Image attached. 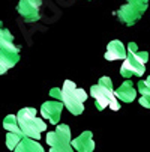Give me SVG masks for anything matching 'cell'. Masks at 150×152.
<instances>
[{
    "mask_svg": "<svg viewBox=\"0 0 150 152\" xmlns=\"http://www.w3.org/2000/svg\"><path fill=\"white\" fill-rule=\"evenodd\" d=\"M92 95L95 96L99 110H104L107 105H110L113 110H119V104L111 89V80L110 78H101V83L92 88Z\"/></svg>",
    "mask_w": 150,
    "mask_h": 152,
    "instance_id": "cell-1",
    "label": "cell"
},
{
    "mask_svg": "<svg viewBox=\"0 0 150 152\" xmlns=\"http://www.w3.org/2000/svg\"><path fill=\"white\" fill-rule=\"evenodd\" d=\"M60 113H62V105L60 104L48 102V104H44V107H42V115L45 118H48L51 124L57 122V118L60 116Z\"/></svg>",
    "mask_w": 150,
    "mask_h": 152,
    "instance_id": "cell-7",
    "label": "cell"
},
{
    "mask_svg": "<svg viewBox=\"0 0 150 152\" xmlns=\"http://www.w3.org/2000/svg\"><path fill=\"white\" fill-rule=\"evenodd\" d=\"M105 57L108 60H116V59H125V50H123V44L119 41H113L110 47H108V51H107Z\"/></svg>",
    "mask_w": 150,
    "mask_h": 152,
    "instance_id": "cell-8",
    "label": "cell"
},
{
    "mask_svg": "<svg viewBox=\"0 0 150 152\" xmlns=\"http://www.w3.org/2000/svg\"><path fill=\"white\" fill-rule=\"evenodd\" d=\"M18 119H20L18 122H20L21 129H23L26 134L39 139V131L44 129L45 125L35 118V110H32V108H24V110H21L18 113Z\"/></svg>",
    "mask_w": 150,
    "mask_h": 152,
    "instance_id": "cell-4",
    "label": "cell"
},
{
    "mask_svg": "<svg viewBox=\"0 0 150 152\" xmlns=\"http://www.w3.org/2000/svg\"><path fill=\"white\" fill-rule=\"evenodd\" d=\"M116 95H117L120 99L129 102V101H132V99L135 98V91H134V88H132L131 83H125L122 88L116 92Z\"/></svg>",
    "mask_w": 150,
    "mask_h": 152,
    "instance_id": "cell-9",
    "label": "cell"
},
{
    "mask_svg": "<svg viewBox=\"0 0 150 152\" xmlns=\"http://www.w3.org/2000/svg\"><path fill=\"white\" fill-rule=\"evenodd\" d=\"M41 0H21L18 3V12L26 21H35L39 18Z\"/></svg>",
    "mask_w": 150,
    "mask_h": 152,
    "instance_id": "cell-5",
    "label": "cell"
},
{
    "mask_svg": "<svg viewBox=\"0 0 150 152\" xmlns=\"http://www.w3.org/2000/svg\"><path fill=\"white\" fill-rule=\"evenodd\" d=\"M12 51L18 53L17 47L15 48H3L2 53H0V74H5V71L17 62V54L12 56Z\"/></svg>",
    "mask_w": 150,
    "mask_h": 152,
    "instance_id": "cell-6",
    "label": "cell"
},
{
    "mask_svg": "<svg viewBox=\"0 0 150 152\" xmlns=\"http://www.w3.org/2000/svg\"><path fill=\"white\" fill-rule=\"evenodd\" d=\"M129 51H131V56L123 63L122 74L123 75H129V74L141 75L144 72V63H146V59H147V53L138 51L135 44L129 45Z\"/></svg>",
    "mask_w": 150,
    "mask_h": 152,
    "instance_id": "cell-3",
    "label": "cell"
},
{
    "mask_svg": "<svg viewBox=\"0 0 150 152\" xmlns=\"http://www.w3.org/2000/svg\"><path fill=\"white\" fill-rule=\"evenodd\" d=\"M17 152H44L42 151V148L33 142H29V140H23L20 143Z\"/></svg>",
    "mask_w": 150,
    "mask_h": 152,
    "instance_id": "cell-11",
    "label": "cell"
},
{
    "mask_svg": "<svg viewBox=\"0 0 150 152\" xmlns=\"http://www.w3.org/2000/svg\"><path fill=\"white\" fill-rule=\"evenodd\" d=\"M0 47H2V50L3 48H15L12 45V36H11V33L6 29L2 27V23H0Z\"/></svg>",
    "mask_w": 150,
    "mask_h": 152,
    "instance_id": "cell-10",
    "label": "cell"
},
{
    "mask_svg": "<svg viewBox=\"0 0 150 152\" xmlns=\"http://www.w3.org/2000/svg\"><path fill=\"white\" fill-rule=\"evenodd\" d=\"M60 98L63 102L66 104V107L75 115H80L83 112V101H86V92L81 89H77L75 84L71 81H66L63 89L60 92Z\"/></svg>",
    "mask_w": 150,
    "mask_h": 152,
    "instance_id": "cell-2",
    "label": "cell"
}]
</instances>
